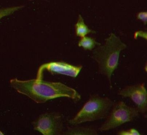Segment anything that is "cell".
Returning <instances> with one entry per match:
<instances>
[{
	"label": "cell",
	"instance_id": "cell-9",
	"mask_svg": "<svg viewBox=\"0 0 147 135\" xmlns=\"http://www.w3.org/2000/svg\"><path fill=\"white\" fill-rule=\"evenodd\" d=\"M75 29L76 36L81 38L85 37L89 34L96 33L95 31L88 27L81 14L79 15L77 22L75 25Z\"/></svg>",
	"mask_w": 147,
	"mask_h": 135
},
{
	"label": "cell",
	"instance_id": "cell-10",
	"mask_svg": "<svg viewBox=\"0 0 147 135\" xmlns=\"http://www.w3.org/2000/svg\"><path fill=\"white\" fill-rule=\"evenodd\" d=\"M101 45V43L96 41V39L86 36L81 38L78 45L79 47H81L85 50L92 51L96 45L99 46Z\"/></svg>",
	"mask_w": 147,
	"mask_h": 135
},
{
	"label": "cell",
	"instance_id": "cell-3",
	"mask_svg": "<svg viewBox=\"0 0 147 135\" xmlns=\"http://www.w3.org/2000/svg\"><path fill=\"white\" fill-rule=\"evenodd\" d=\"M114 102L108 97L92 94L76 115L69 120V123L76 126L106 118Z\"/></svg>",
	"mask_w": 147,
	"mask_h": 135
},
{
	"label": "cell",
	"instance_id": "cell-7",
	"mask_svg": "<svg viewBox=\"0 0 147 135\" xmlns=\"http://www.w3.org/2000/svg\"><path fill=\"white\" fill-rule=\"evenodd\" d=\"M118 94L130 98L136 105L140 113L147 117V91L145 83L126 86L118 91Z\"/></svg>",
	"mask_w": 147,
	"mask_h": 135
},
{
	"label": "cell",
	"instance_id": "cell-5",
	"mask_svg": "<svg viewBox=\"0 0 147 135\" xmlns=\"http://www.w3.org/2000/svg\"><path fill=\"white\" fill-rule=\"evenodd\" d=\"M32 125L35 130L43 135L63 134V121L59 113H43L32 122Z\"/></svg>",
	"mask_w": 147,
	"mask_h": 135
},
{
	"label": "cell",
	"instance_id": "cell-4",
	"mask_svg": "<svg viewBox=\"0 0 147 135\" xmlns=\"http://www.w3.org/2000/svg\"><path fill=\"white\" fill-rule=\"evenodd\" d=\"M140 114L137 107L128 106L123 101L114 102L99 130L105 132L115 129L126 123L131 122L139 116Z\"/></svg>",
	"mask_w": 147,
	"mask_h": 135
},
{
	"label": "cell",
	"instance_id": "cell-1",
	"mask_svg": "<svg viewBox=\"0 0 147 135\" xmlns=\"http://www.w3.org/2000/svg\"><path fill=\"white\" fill-rule=\"evenodd\" d=\"M9 84L19 94L25 96L37 104L50 100L66 98L77 102L81 96L75 89L60 82L47 81L36 79L21 80L11 79Z\"/></svg>",
	"mask_w": 147,
	"mask_h": 135
},
{
	"label": "cell",
	"instance_id": "cell-2",
	"mask_svg": "<svg viewBox=\"0 0 147 135\" xmlns=\"http://www.w3.org/2000/svg\"><path fill=\"white\" fill-rule=\"evenodd\" d=\"M127 47L119 37L111 33L104 44L98 46L92 51V58L97 63L99 72L107 77L110 86L112 74L118 67L120 54Z\"/></svg>",
	"mask_w": 147,
	"mask_h": 135
},
{
	"label": "cell",
	"instance_id": "cell-12",
	"mask_svg": "<svg viewBox=\"0 0 147 135\" xmlns=\"http://www.w3.org/2000/svg\"><path fill=\"white\" fill-rule=\"evenodd\" d=\"M147 13L146 11H142L138 13L136 15L137 18L142 21L145 25L147 24Z\"/></svg>",
	"mask_w": 147,
	"mask_h": 135
},
{
	"label": "cell",
	"instance_id": "cell-6",
	"mask_svg": "<svg viewBox=\"0 0 147 135\" xmlns=\"http://www.w3.org/2000/svg\"><path fill=\"white\" fill-rule=\"evenodd\" d=\"M82 68L81 65H74L63 61L50 62L43 63L39 67L36 79H43L44 71H47L53 75L58 74L76 78Z\"/></svg>",
	"mask_w": 147,
	"mask_h": 135
},
{
	"label": "cell",
	"instance_id": "cell-8",
	"mask_svg": "<svg viewBox=\"0 0 147 135\" xmlns=\"http://www.w3.org/2000/svg\"><path fill=\"white\" fill-rule=\"evenodd\" d=\"M63 135H98L97 131L94 128L91 127L78 126L68 127Z\"/></svg>",
	"mask_w": 147,
	"mask_h": 135
},
{
	"label": "cell",
	"instance_id": "cell-11",
	"mask_svg": "<svg viewBox=\"0 0 147 135\" xmlns=\"http://www.w3.org/2000/svg\"><path fill=\"white\" fill-rule=\"evenodd\" d=\"M117 134V135H141L138 130L134 128H130L127 130H120L118 132Z\"/></svg>",
	"mask_w": 147,
	"mask_h": 135
}]
</instances>
